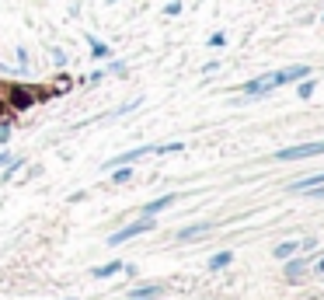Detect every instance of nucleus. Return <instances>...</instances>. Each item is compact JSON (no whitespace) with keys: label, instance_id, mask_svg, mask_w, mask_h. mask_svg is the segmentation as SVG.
I'll return each mask as SVG.
<instances>
[{"label":"nucleus","instance_id":"5701e85b","mask_svg":"<svg viewBox=\"0 0 324 300\" xmlns=\"http://www.w3.org/2000/svg\"><path fill=\"white\" fill-rule=\"evenodd\" d=\"M7 160H11V154H7V150H0V168H4Z\"/></svg>","mask_w":324,"mask_h":300},{"label":"nucleus","instance_id":"9d476101","mask_svg":"<svg viewBox=\"0 0 324 300\" xmlns=\"http://www.w3.org/2000/svg\"><path fill=\"white\" fill-rule=\"evenodd\" d=\"M160 297V286H136V290H129V300H157Z\"/></svg>","mask_w":324,"mask_h":300},{"label":"nucleus","instance_id":"1a4fd4ad","mask_svg":"<svg viewBox=\"0 0 324 300\" xmlns=\"http://www.w3.org/2000/svg\"><path fill=\"white\" fill-rule=\"evenodd\" d=\"M87 45H91V56H98V60H108V56H112V45L101 42L98 35H87Z\"/></svg>","mask_w":324,"mask_h":300},{"label":"nucleus","instance_id":"412c9836","mask_svg":"<svg viewBox=\"0 0 324 300\" xmlns=\"http://www.w3.org/2000/svg\"><path fill=\"white\" fill-rule=\"evenodd\" d=\"M18 63H21V66H28V49H25V45H18Z\"/></svg>","mask_w":324,"mask_h":300},{"label":"nucleus","instance_id":"7ed1b4c3","mask_svg":"<svg viewBox=\"0 0 324 300\" xmlns=\"http://www.w3.org/2000/svg\"><path fill=\"white\" fill-rule=\"evenodd\" d=\"M275 91V84H272V74H258V77L244 80V87H241V95L244 98H265Z\"/></svg>","mask_w":324,"mask_h":300},{"label":"nucleus","instance_id":"f257e3e1","mask_svg":"<svg viewBox=\"0 0 324 300\" xmlns=\"http://www.w3.org/2000/svg\"><path fill=\"white\" fill-rule=\"evenodd\" d=\"M153 227H157V220H153V217H140L136 223H126L122 230H115V234H108V244H112V248H119V244H126V241L140 238V234H150Z\"/></svg>","mask_w":324,"mask_h":300},{"label":"nucleus","instance_id":"f3484780","mask_svg":"<svg viewBox=\"0 0 324 300\" xmlns=\"http://www.w3.org/2000/svg\"><path fill=\"white\" fill-rule=\"evenodd\" d=\"M296 91H300V98H310V95H314V80H310V77H304Z\"/></svg>","mask_w":324,"mask_h":300},{"label":"nucleus","instance_id":"393cba45","mask_svg":"<svg viewBox=\"0 0 324 300\" xmlns=\"http://www.w3.org/2000/svg\"><path fill=\"white\" fill-rule=\"evenodd\" d=\"M105 4H115V0H105Z\"/></svg>","mask_w":324,"mask_h":300},{"label":"nucleus","instance_id":"4468645a","mask_svg":"<svg viewBox=\"0 0 324 300\" xmlns=\"http://www.w3.org/2000/svg\"><path fill=\"white\" fill-rule=\"evenodd\" d=\"M304 269H307V259H293V262H286V276H289V280H296V276H300Z\"/></svg>","mask_w":324,"mask_h":300},{"label":"nucleus","instance_id":"dca6fc26","mask_svg":"<svg viewBox=\"0 0 324 300\" xmlns=\"http://www.w3.org/2000/svg\"><path fill=\"white\" fill-rule=\"evenodd\" d=\"M206 45H210V49H223V45H227V32H213L210 39H206Z\"/></svg>","mask_w":324,"mask_h":300},{"label":"nucleus","instance_id":"ddd939ff","mask_svg":"<svg viewBox=\"0 0 324 300\" xmlns=\"http://www.w3.org/2000/svg\"><path fill=\"white\" fill-rule=\"evenodd\" d=\"M230 262H234V251H216L210 259V272H220V269H227Z\"/></svg>","mask_w":324,"mask_h":300},{"label":"nucleus","instance_id":"39448f33","mask_svg":"<svg viewBox=\"0 0 324 300\" xmlns=\"http://www.w3.org/2000/svg\"><path fill=\"white\" fill-rule=\"evenodd\" d=\"M7 98H11L14 108H28V105H35V91H32V87H11Z\"/></svg>","mask_w":324,"mask_h":300},{"label":"nucleus","instance_id":"423d86ee","mask_svg":"<svg viewBox=\"0 0 324 300\" xmlns=\"http://www.w3.org/2000/svg\"><path fill=\"white\" fill-rule=\"evenodd\" d=\"M174 202H178V196H174V192L160 196V199H150L147 206H143V217H157L160 210H168V206H174Z\"/></svg>","mask_w":324,"mask_h":300},{"label":"nucleus","instance_id":"f8f14e48","mask_svg":"<svg viewBox=\"0 0 324 300\" xmlns=\"http://www.w3.org/2000/svg\"><path fill=\"white\" fill-rule=\"evenodd\" d=\"M300 251V241H283V244H275L272 248V255L275 259H289V255H296Z\"/></svg>","mask_w":324,"mask_h":300},{"label":"nucleus","instance_id":"b1692460","mask_svg":"<svg viewBox=\"0 0 324 300\" xmlns=\"http://www.w3.org/2000/svg\"><path fill=\"white\" fill-rule=\"evenodd\" d=\"M314 269H317V272H324V259H321V262H317V265H314Z\"/></svg>","mask_w":324,"mask_h":300},{"label":"nucleus","instance_id":"f03ea898","mask_svg":"<svg viewBox=\"0 0 324 300\" xmlns=\"http://www.w3.org/2000/svg\"><path fill=\"white\" fill-rule=\"evenodd\" d=\"M324 154V140H314V143H296V147H283L275 150L272 160H304V157H321Z\"/></svg>","mask_w":324,"mask_h":300},{"label":"nucleus","instance_id":"4be33fe9","mask_svg":"<svg viewBox=\"0 0 324 300\" xmlns=\"http://www.w3.org/2000/svg\"><path fill=\"white\" fill-rule=\"evenodd\" d=\"M11 140V126H0V143H7Z\"/></svg>","mask_w":324,"mask_h":300},{"label":"nucleus","instance_id":"a211bd4d","mask_svg":"<svg viewBox=\"0 0 324 300\" xmlns=\"http://www.w3.org/2000/svg\"><path fill=\"white\" fill-rule=\"evenodd\" d=\"M126 70H129V66H126L122 60H112V63H108V70H105V74H119V77H122Z\"/></svg>","mask_w":324,"mask_h":300},{"label":"nucleus","instance_id":"20e7f679","mask_svg":"<svg viewBox=\"0 0 324 300\" xmlns=\"http://www.w3.org/2000/svg\"><path fill=\"white\" fill-rule=\"evenodd\" d=\"M310 74H314V70H310V66H304V63H300V66H286V70H275V74H272V84H275V87L300 84V80L310 77Z\"/></svg>","mask_w":324,"mask_h":300},{"label":"nucleus","instance_id":"2eb2a0df","mask_svg":"<svg viewBox=\"0 0 324 300\" xmlns=\"http://www.w3.org/2000/svg\"><path fill=\"white\" fill-rule=\"evenodd\" d=\"M21 164H25V157H11V160H7V168H4V181L14 178V175L21 171Z\"/></svg>","mask_w":324,"mask_h":300},{"label":"nucleus","instance_id":"6e6552de","mask_svg":"<svg viewBox=\"0 0 324 300\" xmlns=\"http://www.w3.org/2000/svg\"><path fill=\"white\" fill-rule=\"evenodd\" d=\"M317 185H324V171L307 175V178H296L293 185H289V192H307V189H317Z\"/></svg>","mask_w":324,"mask_h":300},{"label":"nucleus","instance_id":"a878e982","mask_svg":"<svg viewBox=\"0 0 324 300\" xmlns=\"http://www.w3.org/2000/svg\"><path fill=\"white\" fill-rule=\"evenodd\" d=\"M321 21H324V18H321Z\"/></svg>","mask_w":324,"mask_h":300},{"label":"nucleus","instance_id":"9b49d317","mask_svg":"<svg viewBox=\"0 0 324 300\" xmlns=\"http://www.w3.org/2000/svg\"><path fill=\"white\" fill-rule=\"evenodd\" d=\"M122 269H126L122 262H108V265H98V269H91V276H95V280H108V276L122 272Z\"/></svg>","mask_w":324,"mask_h":300},{"label":"nucleus","instance_id":"6ab92c4d","mask_svg":"<svg viewBox=\"0 0 324 300\" xmlns=\"http://www.w3.org/2000/svg\"><path fill=\"white\" fill-rule=\"evenodd\" d=\"M164 14H168V18H178V14H181V0H171V4L164 7Z\"/></svg>","mask_w":324,"mask_h":300},{"label":"nucleus","instance_id":"aec40b11","mask_svg":"<svg viewBox=\"0 0 324 300\" xmlns=\"http://www.w3.org/2000/svg\"><path fill=\"white\" fill-rule=\"evenodd\" d=\"M53 60H56L59 66H66V63H70V56H66V53H63V49H53Z\"/></svg>","mask_w":324,"mask_h":300},{"label":"nucleus","instance_id":"0eeeda50","mask_svg":"<svg viewBox=\"0 0 324 300\" xmlns=\"http://www.w3.org/2000/svg\"><path fill=\"white\" fill-rule=\"evenodd\" d=\"M202 234H210V223H189V227H181L178 234H174V241H192V238H202Z\"/></svg>","mask_w":324,"mask_h":300}]
</instances>
